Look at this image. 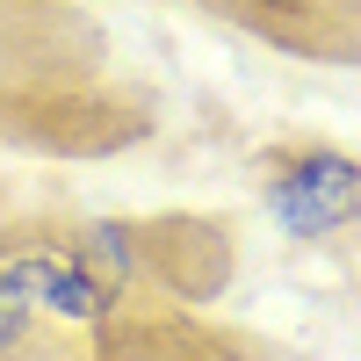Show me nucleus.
<instances>
[{"label": "nucleus", "instance_id": "nucleus-1", "mask_svg": "<svg viewBox=\"0 0 361 361\" xmlns=\"http://www.w3.org/2000/svg\"><path fill=\"white\" fill-rule=\"evenodd\" d=\"M267 209H275L282 231H296V238H325V231L354 224L361 217V159L325 152V145L275 159V173H267Z\"/></svg>", "mask_w": 361, "mask_h": 361}]
</instances>
